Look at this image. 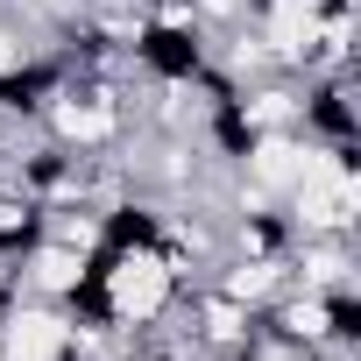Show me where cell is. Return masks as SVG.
Masks as SVG:
<instances>
[{"label":"cell","instance_id":"2","mask_svg":"<svg viewBox=\"0 0 361 361\" xmlns=\"http://www.w3.org/2000/svg\"><path fill=\"white\" fill-rule=\"evenodd\" d=\"M290 234H361V149H319L283 199Z\"/></svg>","mask_w":361,"mask_h":361},{"label":"cell","instance_id":"1","mask_svg":"<svg viewBox=\"0 0 361 361\" xmlns=\"http://www.w3.org/2000/svg\"><path fill=\"white\" fill-rule=\"evenodd\" d=\"M177 298H185V283L170 276V262H163L156 241H106V248L92 255V269H85V283H78V298H71L64 312L99 319V326L142 340V333H156V326L177 312Z\"/></svg>","mask_w":361,"mask_h":361},{"label":"cell","instance_id":"4","mask_svg":"<svg viewBox=\"0 0 361 361\" xmlns=\"http://www.w3.org/2000/svg\"><path fill=\"white\" fill-rule=\"evenodd\" d=\"M71 312L50 298H15L0 312V361H64Z\"/></svg>","mask_w":361,"mask_h":361},{"label":"cell","instance_id":"3","mask_svg":"<svg viewBox=\"0 0 361 361\" xmlns=\"http://www.w3.org/2000/svg\"><path fill=\"white\" fill-rule=\"evenodd\" d=\"M298 135H312L319 149H361V71H319V78H305Z\"/></svg>","mask_w":361,"mask_h":361}]
</instances>
